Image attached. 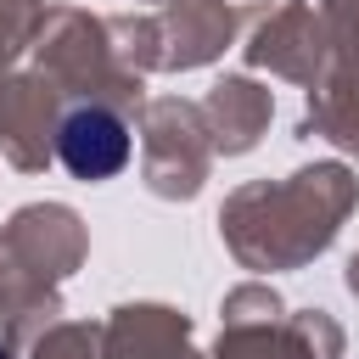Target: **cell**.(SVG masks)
<instances>
[{"label":"cell","instance_id":"cell-1","mask_svg":"<svg viewBox=\"0 0 359 359\" xmlns=\"http://www.w3.org/2000/svg\"><path fill=\"white\" fill-rule=\"evenodd\" d=\"M56 157L73 180H112L129 163V123L112 107L84 101L56 123Z\"/></svg>","mask_w":359,"mask_h":359},{"label":"cell","instance_id":"cell-2","mask_svg":"<svg viewBox=\"0 0 359 359\" xmlns=\"http://www.w3.org/2000/svg\"><path fill=\"white\" fill-rule=\"evenodd\" d=\"M0 359H6V348H0Z\"/></svg>","mask_w":359,"mask_h":359}]
</instances>
